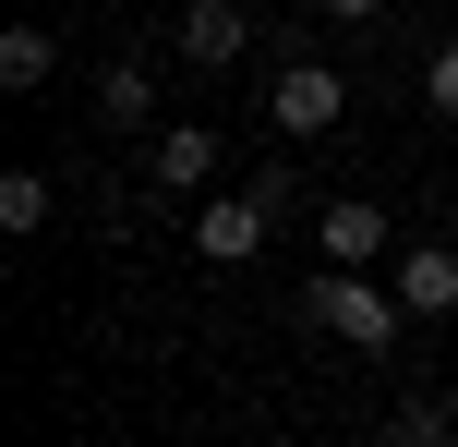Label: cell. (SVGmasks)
Returning <instances> with one entry per match:
<instances>
[{
  "mask_svg": "<svg viewBox=\"0 0 458 447\" xmlns=\"http://www.w3.org/2000/svg\"><path fill=\"white\" fill-rule=\"evenodd\" d=\"M338 109H350V85L326 61H277V85H266V121H277V133L314 145V133H338Z\"/></svg>",
  "mask_w": 458,
  "mask_h": 447,
  "instance_id": "cell-3",
  "label": "cell"
},
{
  "mask_svg": "<svg viewBox=\"0 0 458 447\" xmlns=\"http://www.w3.org/2000/svg\"><path fill=\"white\" fill-rule=\"evenodd\" d=\"M145 182H157V193H206V182H217V133H193V121H169V133L145 145Z\"/></svg>",
  "mask_w": 458,
  "mask_h": 447,
  "instance_id": "cell-8",
  "label": "cell"
},
{
  "mask_svg": "<svg viewBox=\"0 0 458 447\" xmlns=\"http://www.w3.org/2000/svg\"><path fill=\"white\" fill-rule=\"evenodd\" d=\"M48 73H61V37H48V24H0V85H13V97H37Z\"/></svg>",
  "mask_w": 458,
  "mask_h": 447,
  "instance_id": "cell-9",
  "label": "cell"
},
{
  "mask_svg": "<svg viewBox=\"0 0 458 447\" xmlns=\"http://www.w3.org/2000/svg\"><path fill=\"white\" fill-rule=\"evenodd\" d=\"M422 97H435V109H446V121H458V37H446V48H435V61H422Z\"/></svg>",
  "mask_w": 458,
  "mask_h": 447,
  "instance_id": "cell-11",
  "label": "cell"
},
{
  "mask_svg": "<svg viewBox=\"0 0 458 447\" xmlns=\"http://www.w3.org/2000/svg\"><path fill=\"white\" fill-rule=\"evenodd\" d=\"M314 13H326V24H374L386 0H314Z\"/></svg>",
  "mask_w": 458,
  "mask_h": 447,
  "instance_id": "cell-12",
  "label": "cell"
},
{
  "mask_svg": "<svg viewBox=\"0 0 458 447\" xmlns=\"http://www.w3.org/2000/svg\"><path fill=\"white\" fill-rule=\"evenodd\" d=\"M266 242H277V218H266V193H253V182L193 206V254H206V266H253Z\"/></svg>",
  "mask_w": 458,
  "mask_h": 447,
  "instance_id": "cell-2",
  "label": "cell"
},
{
  "mask_svg": "<svg viewBox=\"0 0 458 447\" xmlns=\"http://www.w3.org/2000/svg\"><path fill=\"white\" fill-rule=\"evenodd\" d=\"M398 303H411V327L458 314V242H398Z\"/></svg>",
  "mask_w": 458,
  "mask_h": 447,
  "instance_id": "cell-6",
  "label": "cell"
},
{
  "mask_svg": "<svg viewBox=\"0 0 458 447\" xmlns=\"http://www.w3.org/2000/svg\"><path fill=\"white\" fill-rule=\"evenodd\" d=\"M0 230H48V169H13V182H0Z\"/></svg>",
  "mask_w": 458,
  "mask_h": 447,
  "instance_id": "cell-10",
  "label": "cell"
},
{
  "mask_svg": "<svg viewBox=\"0 0 458 447\" xmlns=\"http://www.w3.org/2000/svg\"><path fill=\"white\" fill-rule=\"evenodd\" d=\"M169 48H182L193 73H229V61L253 48V24H242V0H193V13L169 24Z\"/></svg>",
  "mask_w": 458,
  "mask_h": 447,
  "instance_id": "cell-4",
  "label": "cell"
},
{
  "mask_svg": "<svg viewBox=\"0 0 458 447\" xmlns=\"http://www.w3.org/2000/svg\"><path fill=\"white\" fill-rule=\"evenodd\" d=\"M301 314H314L326 339H350V351H398V327H411V303H398V279L374 290V266H314V290H301Z\"/></svg>",
  "mask_w": 458,
  "mask_h": 447,
  "instance_id": "cell-1",
  "label": "cell"
},
{
  "mask_svg": "<svg viewBox=\"0 0 458 447\" xmlns=\"http://www.w3.org/2000/svg\"><path fill=\"white\" fill-rule=\"evenodd\" d=\"M97 121H109V133H157V61H145V48H121V61L97 73Z\"/></svg>",
  "mask_w": 458,
  "mask_h": 447,
  "instance_id": "cell-7",
  "label": "cell"
},
{
  "mask_svg": "<svg viewBox=\"0 0 458 447\" xmlns=\"http://www.w3.org/2000/svg\"><path fill=\"white\" fill-rule=\"evenodd\" d=\"M386 206H362V193H338V206H314V254L326 266H374V254H386Z\"/></svg>",
  "mask_w": 458,
  "mask_h": 447,
  "instance_id": "cell-5",
  "label": "cell"
}]
</instances>
